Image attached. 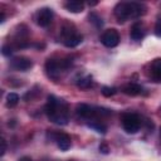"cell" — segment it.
I'll list each match as a JSON object with an SVG mask.
<instances>
[{
  "label": "cell",
  "instance_id": "obj_1",
  "mask_svg": "<svg viewBox=\"0 0 161 161\" xmlns=\"http://www.w3.org/2000/svg\"><path fill=\"white\" fill-rule=\"evenodd\" d=\"M45 114L55 125H67L69 119V108L65 101L58 99L55 96H48L45 104Z\"/></svg>",
  "mask_w": 161,
  "mask_h": 161
},
{
  "label": "cell",
  "instance_id": "obj_2",
  "mask_svg": "<svg viewBox=\"0 0 161 161\" xmlns=\"http://www.w3.org/2000/svg\"><path fill=\"white\" fill-rule=\"evenodd\" d=\"M146 14V6L137 1H122L114 6V16L119 23L136 19Z\"/></svg>",
  "mask_w": 161,
  "mask_h": 161
},
{
  "label": "cell",
  "instance_id": "obj_3",
  "mask_svg": "<svg viewBox=\"0 0 161 161\" xmlns=\"http://www.w3.org/2000/svg\"><path fill=\"white\" fill-rule=\"evenodd\" d=\"M72 62H69L68 59H63V60H57V59H48L45 62V72L48 74L49 78L52 79H58L62 74V72H64Z\"/></svg>",
  "mask_w": 161,
  "mask_h": 161
},
{
  "label": "cell",
  "instance_id": "obj_4",
  "mask_svg": "<svg viewBox=\"0 0 161 161\" xmlns=\"http://www.w3.org/2000/svg\"><path fill=\"white\" fill-rule=\"evenodd\" d=\"M62 36H63L64 45L68 47V48H74L78 44H80L82 40H83L82 34L77 33L75 29L69 24H67L62 28Z\"/></svg>",
  "mask_w": 161,
  "mask_h": 161
},
{
  "label": "cell",
  "instance_id": "obj_5",
  "mask_svg": "<svg viewBox=\"0 0 161 161\" xmlns=\"http://www.w3.org/2000/svg\"><path fill=\"white\" fill-rule=\"evenodd\" d=\"M122 127L127 133H136L141 127V119L135 113H125L122 116Z\"/></svg>",
  "mask_w": 161,
  "mask_h": 161
},
{
  "label": "cell",
  "instance_id": "obj_6",
  "mask_svg": "<svg viewBox=\"0 0 161 161\" xmlns=\"http://www.w3.org/2000/svg\"><path fill=\"white\" fill-rule=\"evenodd\" d=\"M53 16H54V13L50 8H42L38 10V13L35 14V21L39 26H48L52 20H53Z\"/></svg>",
  "mask_w": 161,
  "mask_h": 161
},
{
  "label": "cell",
  "instance_id": "obj_7",
  "mask_svg": "<svg viewBox=\"0 0 161 161\" xmlns=\"http://www.w3.org/2000/svg\"><path fill=\"white\" fill-rule=\"evenodd\" d=\"M101 42H102V44L104 47L113 48L119 43V34H118V31L116 29H108L102 34Z\"/></svg>",
  "mask_w": 161,
  "mask_h": 161
},
{
  "label": "cell",
  "instance_id": "obj_8",
  "mask_svg": "<svg viewBox=\"0 0 161 161\" xmlns=\"http://www.w3.org/2000/svg\"><path fill=\"white\" fill-rule=\"evenodd\" d=\"M10 67L15 70L25 72L33 67V62L26 57H16L10 62Z\"/></svg>",
  "mask_w": 161,
  "mask_h": 161
},
{
  "label": "cell",
  "instance_id": "obj_9",
  "mask_svg": "<svg viewBox=\"0 0 161 161\" xmlns=\"http://www.w3.org/2000/svg\"><path fill=\"white\" fill-rule=\"evenodd\" d=\"M53 138H54V141L57 142L58 147L62 151L69 150V147H70V137L67 133H63V132H60V133H53Z\"/></svg>",
  "mask_w": 161,
  "mask_h": 161
},
{
  "label": "cell",
  "instance_id": "obj_10",
  "mask_svg": "<svg viewBox=\"0 0 161 161\" xmlns=\"http://www.w3.org/2000/svg\"><path fill=\"white\" fill-rule=\"evenodd\" d=\"M150 75L155 82H161V58L152 60L150 67Z\"/></svg>",
  "mask_w": 161,
  "mask_h": 161
},
{
  "label": "cell",
  "instance_id": "obj_11",
  "mask_svg": "<svg viewBox=\"0 0 161 161\" xmlns=\"http://www.w3.org/2000/svg\"><path fill=\"white\" fill-rule=\"evenodd\" d=\"M130 36H131V39H133V40H141V39L145 36V30H143V26H142L141 23H135V24L132 25Z\"/></svg>",
  "mask_w": 161,
  "mask_h": 161
},
{
  "label": "cell",
  "instance_id": "obj_12",
  "mask_svg": "<svg viewBox=\"0 0 161 161\" xmlns=\"http://www.w3.org/2000/svg\"><path fill=\"white\" fill-rule=\"evenodd\" d=\"M64 8L70 13H80L84 9V3L78 0H69L64 4Z\"/></svg>",
  "mask_w": 161,
  "mask_h": 161
},
{
  "label": "cell",
  "instance_id": "obj_13",
  "mask_svg": "<svg viewBox=\"0 0 161 161\" xmlns=\"http://www.w3.org/2000/svg\"><path fill=\"white\" fill-rule=\"evenodd\" d=\"M142 87L140 84H136V83H130L127 86L123 87V92L128 96H138L142 93Z\"/></svg>",
  "mask_w": 161,
  "mask_h": 161
},
{
  "label": "cell",
  "instance_id": "obj_14",
  "mask_svg": "<svg viewBox=\"0 0 161 161\" xmlns=\"http://www.w3.org/2000/svg\"><path fill=\"white\" fill-rule=\"evenodd\" d=\"M93 84V79L91 75H84V77H80L78 80H77V86L82 89H87L89 87H92Z\"/></svg>",
  "mask_w": 161,
  "mask_h": 161
},
{
  "label": "cell",
  "instance_id": "obj_15",
  "mask_svg": "<svg viewBox=\"0 0 161 161\" xmlns=\"http://www.w3.org/2000/svg\"><path fill=\"white\" fill-rule=\"evenodd\" d=\"M88 126H89L91 128L96 130V131L99 132V133H106V131H107V127H106L103 123H101V121H98V119L91 121V122L88 123Z\"/></svg>",
  "mask_w": 161,
  "mask_h": 161
},
{
  "label": "cell",
  "instance_id": "obj_16",
  "mask_svg": "<svg viewBox=\"0 0 161 161\" xmlns=\"http://www.w3.org/2000/svg\"><path fill=\"white\" fill-rule=\"evenodd\" d=\"M18 102H19V96L16 94V93H14V92H10L8 96H6V106L8 107H15L16 104H18Z\"/></svg>",
  "mask_w": 161,
  "mask_h": 161
},
{
  "label": "cell",
  "instance_id": "obj_17",
  "mask_svg": "<svg viewBox=\"0 0 161 161\" xmlns=\"http://www.w3.org/2000/svg\"><path fill=\"white\" fill-rule=\"evenodd\" d=\"M88 18H89V21H91L96 28H101V26H103V20H102V18H101L97 13H91Z\"/></svg>",
  "mask_w": 161,
  "mask_h": 161
},
{
  "label": "cell",
  "instance_id": "obj_18",
  "mask_svg": "<svg viewBox=\"0 0 161 161\" xmlns=\"http://www.w3.org/2000/svg\"><path fill=\"white\" fill-rule=\"evenodd\" d=\"M102 94L104 96V97H111V96H113V94H116V92H117V89L114 88V87H107V86H104L103 88H102Z\"/></svg>",
  "mask_w": 161,
  "mask_h": 161
},
{
  "label": "cell",
  "instance_id": "obj_19",
  "mask_svg": "<svg viewBox=\"0 0 161 161\" xmlns=\"http://www.w3.org/2000/svg\"><path fill=\"white\" fill-rule=\"evenodd\" d=\"M1 53H3V55L8 57V55H10V54L13 53V49H11L10 45H3V48H1Z\"/></svg>",
  "mask_w": 161,
  "mask_h": 161
},
{
  "label": "cell",
  "instance_id": "obj_20",
  "mask_svg": "<svg viewBox=\"0 0 161 161\" xmlns=\"http://www.w3.org/2000/svg\"><path fill=\"white\" fill-rule=\"evenodd\" d=\"M99 151H101L102 153L107 155V153H108V151H109L108 145H107V143H101V145H99Z\"/></svg>",
  "mask_w": 161,
  "mask_h": 161
},
{
  "label": "cell",
  "instance_id": "obj_21",
  "mask_svg": "<svg viewBox=\"0 0 161 161\" xmlns=\"http://www.w3.org/2000/svg\"><path fill=\"white\" fill-rule=\"evenodd\" d=\"M155 34L157 36H161V20H158L156 23V26H155Z\"/></svg>",
  "mask_w": 161,
  "mask_h": 161
},
{
  "label": "cell",
  "instance_id": "obj_22",
  "mask_svg": "<svg viewBox=\"0 0 161 161\" xmlns=\"http://www.w3.org/2000/svg\"><path fill=\"white\" fill-rule=\"evenodd\" d=\"M0 143H1V152H0V156H4V153H5V151H6V141H5L4 138H1Z\"/></svg>",
  "mask_w": 161,
  "mask_h": 161
},
{
  "label": "cell",
  "instance_id": "obj_23",
  "mask_svg": "<svg viewBox=\"0 0 161 161\" xmlns=\"http://www.w3.org/2000/svg\"><path fill=\"white\" fill-rule=\"evenodd\" d=\"M19 161H31V158H30V157H28V156H24V157H21Z\"/></svg>",
  "mask_w": 161,
  "mask_h": 161
},
{
  "label": "cell",
  "instance_id": "obj_24",
  "mask_svg": "<svg viewBox=\"0 0 161 161\" xmlns=\"http://www.w3.org/2000/svg\"><path fill=\"white\" fill-rule=\"evenodd\" d=\"M5 20V14H4V11H1V18H0V23H3Z\"/></svg>",
  "mask_w": 161,
  "mask_h": 161
},
{
  "label": "cell",
  "instance_id": "obj_25",
  "mask_svg": "<svg viewBox=\"0 0 161 161\" xmlns=\"http://www.w3.org/2000/svg\"><path fill=\"white\" fill-rule=\"evenodd\" d=\"M96 4H97L96 1H93V3H91V1H89V3H88V5H89V6H93V5H96Z\"/></svg>",
  "mask_w": 161,
  "mask_h": 161
}]
</instances>
